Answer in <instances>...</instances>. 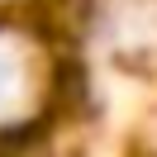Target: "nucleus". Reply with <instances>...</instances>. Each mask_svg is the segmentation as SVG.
Masks as SVG:
<instances>
[{
  "label": "nucleus",
  "instance_id": "obj_1",
  "mask_svg": "<svg viewBox=\"0 0 157 157\" xmlns=\"http://www.w3.org/2000/svg\"><path fill=\"white\" fill-rule=\"evenodd\" d=\"M38 100V52L19 29H0V128L24 119Z\"/></svg>",
  "mask_w": 157,
  "mask_h": 157
}]
</instances>
